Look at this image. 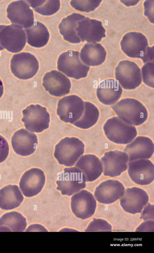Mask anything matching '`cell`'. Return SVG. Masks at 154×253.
Returning <instances> with one entry per match:
<instances>
[{"label": "cell", "instance_id": "36", "mask_svg": "<svg viewBox=\"0 0 154 253\" xmlns=\"http://www.w3.org/2000/svg\"><path fill=\"white\" fill-rule=\"evenodd\" d=\"M144 14L150 21L153 23L154 0H146L144 2Z\"/></svg>", "mask_w": 154, "mask_h": 253}, {"label": "cell", "instance_id": "27", "mask_svg": "<svg viewBox=\"0 0 154 253\" xmlns=\"http://www.w3.org/2000/svg\"><path fill=\"white\" fill-rule=\"evenodd\" d=\"M23 196L18 186L9 185L0 190V208L10 210L19 207Z\"/></svg>", "mask_w": 154, "mask_h": 253}, {"label": "cell", "instance_id": "3", "mask_svg": "<svg viewBox=\"0 0 154 253\" xmlns=\"http://www.w3.org/2000/svg\"><path fill=\"white\" fill-rule=\"evenodd\" d=\"M103 130L109 140L120 144L129 143L137 134L134 126L127 123L116 116L108 119L104 125Z\"/></svg>", "mask_w": 154, "mask_h": 253}, {"label": "cell", "instance_id": "22", "mask_svg": "<svg viewBox=\"0 0 154 253\" xmlns=\"http://www.w3.org/2000/svg\"><path fill=\"white\" fill-rule=\"evenodd\" d=\"M154 145L149 138L143 136L137 137L127 145L124 152L128 156V161L139 159H148L152 156Z\"/></svg>", "mask_w": 154, "mask_h": 253}, {"label": "cell", "instance_id": "33", "mask_svg": "<svg viewBox=\"0 0 154 253\" xmlns=\"http://www.w3.org/2000/svg\"><path fill=\"white\" fill-rule=\"evenodd\" d=\"M142 79L143 82L148 86L154 87V64L153 62H148L141 68Z\"/></svg>", "mask_w": 154, "mask_h": 253}, {"label": "cell", "instance_id": "28", "mask_svg": "<svg viewBox=\"0 0 154 253\" xmlns=\"http://www.w3.org/2000/svg\"><path fill=\"white\" fill-rule=\"evenodd\" d=\"M27 43L36 48H40L48 43L50 34L47 27L42 23L35 21L30 27L25 29Z\"/></svg>", "mask_w": 154, "mask_h": 253}, {"label": "cell", "instance_id": "16", "mask_svg": "<svg viewBox=\"0 0 154 253\" xmlns=\"http://www.w3.org/2000/svg\"><path fill=\"white\" fill-rule=\"evenodd\" d=\"M128 173L132 181L138 185L150 184L154 179V165L147 159H139L128 163Z\"/></svg>", "mask_w": 154, "mask_h": 253}, {"label": "cell", "instance_id": "15", "mask_svg": "<svg viewBox=\"0 0 154 253\" xmlns=\"http://www.w3.org/2000/svg\"><path fill=\"white\" fill-rule=\"evenodd\" d=\"M7 17L12 24L18 25L23 28L31 27L34 22L33 12L29 5L23 0L11 3L6 10Z\"/></svg>", "mask_w": 154, "mask_h": 253}, {"label": "cell", "instance_id": "17", "mask_svg": "<svg viewBox=\"0 0 154 253\" xmlns=\"http://www.w3.org/2000/svg\"><path fill=\"white\" fill-rule=\"evenodd\" d=\"M78 36L82 42L96 43L106 37V30L102 22L88 17L79 21L76 29Z\"/></svg>", "mask_w": 154, "mask_h": 253}, {"label": "cell", "instance_id": "8", "mask_svg": "<svg viewBox=\"0 0 154 253\" xmlns=\"http://www.w3.org/2000/svg\"><path fill=\"white\" fill-rule=\"evenodd\" d=\"M116 80L124 89H134L142 81L140 69L135 62L125 60L119 62L115 69Z\"/></svg>", "mask_w": 154, "mask_h": 253}, {"label": "cell", "instance_id": "14", "mask_svg": "<svg viewBox=\"0 0 154 253\" xmlns=\"http://www.w3.org/2000/svg\"><path fill=\"white\" fill-rule=\"evenodd\" d=\"M129 158L124 152L118 150L106 152L100 159L104 175L115 177L119 176L127 169Z\"/></svg>", "mask_w": 154, "mask_h": 253}, {"label": "cell", "instance_id": "13", "mask_svg": "<svg viewBox=\"0 0 154 253\" xmlns=\"http://www.w3.org/2000/svg\"><path fill=\"white\" fill-rule=\"evenodd\" d=\"M71 207L73 213L77 218L85 219L94 214L97 202L92 193L83 190L72 196Z\"/></svg>", "mask_w": 154, "mask_h": 253}, {"label": "cell", "instance_id": "6", "mask_svg": "<svg viewBox=\"0 0 154 253\" xmlns=\"http://www.w3.org/2000/svg\"><path fill=\"white\" fill-rule=\"evenodd\" d=\"M22 113L21 120L30 131L40 133L48 128L50 115L45 107L38 104H31L23 110Z\"/></svg>", "mask_w": 154, "mask_h": 253}, {"label": "cell", "instance_id": "18", "mask_svg": "<svg viewBox=\"0 0 154 253\" xmlns=\"http://www.w3.org/2000/svg\"><path fill=\"white\" fill-rule=\"evenodd\" d=\"M45 176L43 171L36 168H31L24 172L19 185L23 194L30 197L36 195L42 190L45 184Z\"/></svg>", "mask_w": 154, "mask_h": 253}, {"label": "cell", "instance_id": "20", "mask_svg": "<svg viewBox=\"0 0 154 253\" xmlns=\"http://www.w3.org/2000/svg\"><path fill=\"white\" fill-rule=\"evenodd\" d=\"M125 188L123 184L115 180L109 179L100 183L96 188L94 196L99 202L109 204L120 199Z\"/></svg>", "mask_w": 154, "mask_h": 253}, {"label": "cell", "instance_id": "23", "mask_svg": "<svg viewBox=\"0 0 154 253\" xmlns=\"http://www.w3.org/2000/svg\"><path fill=\"white\" fill-rule=\"evenodd\" d=\"M122 88L118 82L109 79L102 81L98 85L97 96L99 100L105 105H112L121 97Z\"/></svg>", "mask_w": 154, "mask_h": 253}, {"label": "cell", "instance_id": "9", "mask_svg": "<svg viewBox=\"0 0 154 253\" xmlns=\"http://www.w3.org/2000/svg\"><path fill=\"white\" fill-rule=\"evenodd\" d=\"M84 110V103L82 99L72 94L59 100L57 114L62 121L73 124L81 118Z\"/></svg>", "mask_w": 154, "mask_h": 253}, {"label": "cell", "instance_id": "34", "mask_svg": "<svg viewBox=\"0 0 154 253\" xmlns=\"http://www.w3.org/2000/svg\"><path fill=\"white\" fill-rule=\"evenodd\" d=\"M111 225L106 220L94 218L86 229L87 231H110Z\"/></svg>", "mask_w": 154, "mask_h": 253}, {"label": "cell", "instance_id": "26", "mask_svg": "<svg viewBox=\"0 0 154 253\" xmlns=\"http://www.w3.org/2000/svg\"><path fill=\"white\" fill-rule=\"evenodd\" d=\"M86 17L77 13H73L62 19L58 26L60 34L66 41L72 44L81 42L78 36L76 29L78 22Z\"/></svg>", "mask_w": 154, "mask_h": 253}, {"label": "cell", "instance_id": "30", "mask_svg": "<svg viewBox=\"0 0 154 253\" xmlns=\"http://www.w3.org/2000/svg\"><path fill=\"white\" fill-rule=\"evenodd\" d=\"M84 103V110L82 117L73 124L77 127L88 129L97 123L100 113L97 107L92 103L85 101Z\"/></svg>", "mask_w": 154, "mask_h": 253}, {"label": "cell", "instance_id": "31", "mask_svg": "<svg viewBox=\"0 0 154 253\" xmlns=\"http://www.w3.org/2000/svg\"><path fill=\"white\" fill-rule=\"evenodd\" d=\"M26 1L35 12L43 16L53 15L57 12L60 8V2L59 0Z\"/></svg>", "mask_w": 154, "mask_h": 253}, {"label": "cell", "instance_id": "24", "mask_svg": "<svg viewBox=\"0 0 154 253\" xmlns=\"http://www.w3.org/2000/svg\"><path fill=\"white\" fill-rule=\"evenodd\" d=\"M75 167L84 174L87 182H92L97 179L103 171L102 162L95 155L87 154L82 156Z\"/></svg>", "mask_w": 154, "mask_h": 253}, {"label": "cell", "instance_id": "5", "mask_svg": "<svg viewBox=\"0 0 154 253\" xmlns=\"http://www.w3.org/2000/svg\"><path fill=\"white\" fill-rule=\"evenodd\" d=\"M83 173L76 167L65 168L58 177L56 183L57 190L63 195L70 196L86 186Z\"/></svg>", "mask_w": 154, "mask_h": 253}, {"label": "cell", "instance_id": "12", "mask_svg": "<svg viewBox=\"0 0 154 253\" xmlns=\"http://www.w3.org/2000/svg\"><path fill=\"white\" fill-rule=\"evenodd\" d=\"M120 205L125 212L132 214L140 213L149 201L144 190L136 187L127 188L120 199Z\"/></svg>", "mask_w": 154, "mask_h": 253}, {"label": "cell", "instance_id": "29", "mask_svg": "<svg viewBox=\"0 0 154 253\" xmlns=\"http://www.w3.org/2000/svg\"><path fill=\"white\" fill-rule=\"evenodd\" d=\"M27 226L26 218L20 213H7L0 218V231L23 232Z\"/></svg>", "mask_w": 154, "mask_h": 253}, {"label": "cell", "instance_id": "10", "mask_svg": "<svg viewBox=\"0 0 154 253\" xmlns=\"http://www.w3.org/2000/svg\"><path fill=\"white\" fill-rule=\"evenodd\" d=\"M26 36L23 28L18 25L5 26L0 31V44L13 53L21 51L26 44Z\"/></svg>", "mask_w": 154, "mask_h": 253}, {"label": "cell", "instance_id": "21", "mask_svg": "<svg viewBox=\"0 0 154 253\" xmlns=\"http://www.w3.org/2000/svg\"><path fill=\"white\" fill-rule=\"evenodd\" d=\"M36 135L22 128L15 131L11 139L13 149L17 154L27 156L33 153L38 144Z\"/></svg>", "mask_w": 154, "mask_h": 253}, {"label": "cell", "instance_id": "35", "mask_svg": "<svg viewBox=\"0 0 154 253\" xmlns=\"http://www.w3.org/2000/svg\"><path fill=\"white\" fill-rule=\"evenodd\" d=\"M9 148L6 140L0 135V163L4 161L8 156Z\"/></svg>", "mask_w": 154, "mask_h": 253}, {"label": "cell", "instance_id": "19", "mask_svg": "<svg viewBox=\"0 0 154 253\" xmlns=\"http://www.w3.org/2000/svg\"><path fill=\"white\" fill-rule=\"evenodd\" d=\"M42 85L51 95L57 97L68 94L71 86L70 80L65 75L55 70L45 74Z\"/></svg>", "mask_w": 154, "mask_h": 253}, {"label": "cell", "instance_id": "1", "mask_svg": "<svg viewBox=\"0 0 154 253\" xmlns=\"http://www.w3.org/2000/svg\"><path fill=\"white\" fill-rule=\"evenodd\" d=\"M111 107L118 117L133 126L143 124L148 117L147 110L145 107L141 102L134 98L122 99Z\"/></svg>", "mask_w": 154, "mask_h": 253}, {"label": "cell", "instance_id": "32", "mask_svg": "<svg viewBox=\"0 0 154 253\" xmlns=\"http://www.w3.org/2000/svg\"><path fill=\"white\" fill-rule=\"evenodd\" d=\"M102 0H72L70 2L71 6L75 10L82 12L94 11L100 5Z\"/></svg>", "mask_w": 154, "mask_h": 253}, {"label": "cell", "instance_id": "2", "mask_svg": "<svg viewBox=\"0 0 154 253\" xmlns=\"http://www.w3.org/2000/svg\"><path fill=\"white\" fill-rule=\"evenodd\" d=\"M84 150L85 145L79 138L66 137L56 145L54 156L60 165L70 167L83 154Z\"/></svg>", "mask_w": 154, "mask_h": 253}, {"label": "cell", "instance_id": "25", "mask_svg": "<svg viewBox=\"0 0 154 253\" xmlns=\"http://www.w3.org/2000/svg\"><path fill=\"white\" fill-rule=\"evenodd\" d=\"M106 51L99 43H87L82 48L80 57L82 61L88 66H96L103 63L106 57Z\"/></svg>", "mask_w": 154, "mask_h": 253}, {"label": "cell", "instance_id": "4", "mask_svg": "<svg viewBox=\"0 0 154 253\" xmlns=\"http://www.w3.org/2000/svg\"><path fill=\"white\" fill-rule=\"evenodd\" d=\"M79 53L69 50L62 53L57 61V69L68 77L76 79L86 77L90 67L81 60Z\"/></svg>", "mask_w": 154, "mask_h": 253}, {"label": "cell", "instance_id": "37", "mask_svg": "<svg viewBox=\"0 0 154 253\" xmlns=\"http://www.w3.org/2000/svg\"><path fill=\"white\" fill-rule=\"evenodd\" d=\"M4 92V87L3 82L0 79V98L2 96Z\"/></svg>", "mask_w": 154, "mask_h": 253}, {"label": "cell", "instance_id": "11", "mask_svg": "<svg viewBox=\"0 0 154 253\" xmlns=\"http://www.w3.org/2000/svg\"><path fill=\"white\" fill-rule=\"evenodd\" d=\"M121 48L128 57L141 59L143 61L150 47L146 37L141 33L130 32L122 37Z\"/></svg>", "mask_w": 154, "mask_h": 253}, {"label": "cell", "instance_id": "7", "mask_svg": "<svg viewBox=\"0 0 154 253\" xmlns=\"http://www.w3.org/2000/svg\"><path fill=\"white\" fill-rule=\"evenodd\" d=\"M10 68L14 75L23 80L30 79L37 73L39 63L35 57L27 52H22L13 55L11 60Z\"/></svg>", "mask_w": 154, "mask_h": 253}, {"label": "cell", "instance_id": "38", "mask_svg": "<svg viewBox=\"0 0 154 253\" xmlns=\"http://www.w3.org/2000/svg\"><path fill=\"white\" fill-rule=\"evenodd\" d=\"M5 25H0V31L3 28ZM4 49V48L0 44V51L3 50Z\"/></svg>", "mask_w": 154, "mask_h": 253}]
</instances>
